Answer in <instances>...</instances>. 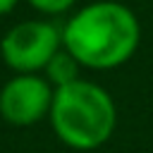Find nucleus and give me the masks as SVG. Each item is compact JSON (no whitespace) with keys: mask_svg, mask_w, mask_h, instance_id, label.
<instances>
[{"mask_svg":"<svg viewBox=\"0 0 153 153\" xmlns=\"http://www.w3.org/2000/svg\"><path fill=\"white\" fill-rule=\"evenodd\" d=\"M141 43V26L134 10L117 0H96L62 26V45L86 69H115L131 60Z\"/></svg>","mask_w":153,"mask_h":153,"instance_id":"f257e3e1","label":"nucleus"},{"mask_svg":"<svg viewBox=\"0 0 153 153\" xmlns=\"http://www.w3.org/2000/svg\"><path fill=\"white\" fill-rule=\"evenodd\" d=\"M55 136L72 151H98L110 141L117 127V105L96 81L79 79L55 88L50 105Z\"/></svg>","mask_w":153,"mask_h":153,"instance_id":"f03ea898","label":"nucleus"},{"mask_svg":"<svg viewBox=\"0 0 153 153\" xmlns=\"http://www.w3.org/2000/svg\"><path fill=\"white\" fill-rule=\"evenodd\" d=\"M62 48V29L50 19H24L0 38V57L14 74H43Z\"/></svg>","mask_w":153,"mask_h":153,"instance_id":"7ed1b4c3","label":"nucleus"},{"mask_svg":"<svg viewBox=\"0 0 153 153\" xmlns=\"http://www.w3.org/2000/svg\"><path fill=\"white\" fill-rule=\"evenodd\" d=\"M53 93L43 74H14L0 86V117L10 127H33L50 115Z\"/></svg>","mask_w":153,"mask_h":153,"instance_id":"20e7f679","label":"nucleus"},{"mask_svg":"<svg viewBox=\"0 0 153 153\" xmlns=\"http://www.w3.org/2000/svg\"><path fill=\"white\" fill-rule=\"evenodd\" d=\"M43 76L48 79V84H50L53 88L67 86V84L81 79V62H79V60H76V57L62 45V48L53 55V60L45 65Z\"/></svg>","mask_w":153,"mask_h":153,"instance_id":"39448f33","label":"nucleus"},{"mask_svg":"<svg viewBox=\"0 0 153 153\" xmlns=\"http://www.w3.org/2000/svg\"><path fill=\"white\" fill-rule=\"evenodd\" d=\"M38 14H43V17H57V14H65V12H69L74 5H76V0H26Z\"/></svg>","mask_w":153,"mask_h":153,"instance_id":"423d86ee","label":"nucleus"},{"mask_svg":"<svg viewBox=\"0 0 153 153\" xmlns=\"http://www.w3.org/2000/svg\"><path fill=\"white\" fill-rule=\"evenodd\" d=\"M17 5H19V0H0V17L10 14V12H12Z\"/></svg>","mask_w":153,"mask_h":153,"instance_id":"0eeeda50","label":"nucleus"}]
</instances>
